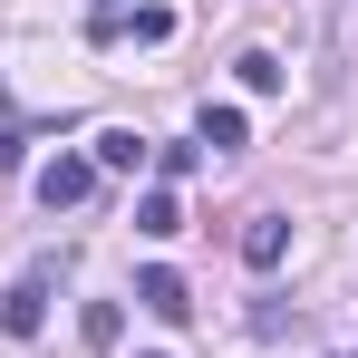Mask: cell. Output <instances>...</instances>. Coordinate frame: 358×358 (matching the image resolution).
Returning <instances> with one entry per match:
<instances>
[{"instance_id":"1","label":"cell","mask_w":358,"mask_h":358,"mask_svg":"<svg viewBox=\"0 0 358 358\" xmlns=\"http://www.w3.org/2000/svg\"><path fill=\"white\" fill-rule=\"evenodd\" d=\"M49 281H59V262L39 252V262L0 291V329H10V339H39V329H49Z\"/></svg>"},{"instance_id":"2","label":"cell","mask_w":358,"mask_h":358,"mask_svg":"<svg viewBox=\"0 0 358 358\" xmlns=\"http://www.w3.org/2000/svg\"><path fill=\"white\" fill-rule=\"evenodd\" d=\"M87 194H97V155H49L39 165V203L49 213H78Z\"/></svg>"},{"instance_id":"3","label":"cell","mask_w":358,"mask_h":358,"mask_svg":"<svg viewBox=\"0 0 358 358\" xmlns=\"http://www.w3.org/2000/svg\"><path fill=\"white\" fill-rule=\"evenodd\" d=\"M281 252H291V223H281V213H252V223H242V262H252V271H271Z\"/></svg>"},{"instance_id":"4","label":"cell","mask_w":358,"mask_h":358,"mask_svg":"<svg viewBox=\"0 0 358 358\" xmlns=\"http://www.w3.org/2000/svg\"><path fill=\"white\" fill-rule=\"evenodd\" d=\"M136 300H145L155 320H184V310H194V291H184L175 271H136Z\"/></svg>"},{"instance_id":"5","label":"cell","mask_w":358,"mask_h":358,"mask_svg":"<svg viewBox=\"0 0 358 358\" xmlns=\"http://www.w3.org/2000/svg\"><path fill=\"white\" fill-rule=\"evenodd\" d=\"M145 155H155V145H145L136 126H107V136H97V165H107V175H136Z\"/></svg>"},{"instance_id":"6","label":"cell","mask_w":358,"mask_h":358,"mask_svg":"<svg viewBox=\"0 0 358 358\" xmlns=\"http://www.w3.org/2000/svg\"><path fill=\"white\" fill-rule=\"evenodd\" d=\"M78 339H87V349H117V339H126V310H117V300H87V310H78Z\"/></svg>"},{"instance_id":"7","label":"cell","mask_w":358,"mask_h":358,"mask_svg":"<svg viewBox=\"0 0 358 358\" xmlns=\"http://www.w3.org/2000/svg\"><path fill=\"white\" fill-rule=\"evenodd\" d=\"M136 233H145V242L184 233V203H175V194H145V203H136Z\"/></svg>"},{"instance_id":"8","label":"cell","mask_w":358,"mask_h":358,"mask_svg":"<svg viewBox=\"0 0 358 358\" xmlns=\"http://www.w3.org/2000/svg\"><path fill=\"white\" fill-rule=\"evenodd\" d=\"M242 136H252V117H242V107H203V145H213V155H233Z\"/></svg>"},{"instance_id":"9","label":"cell","mask_w":358,"mask_h":358,"mask_svg":"<svg viewBox=\"0 0 358 358\" xmlns=\"http://www.w3.org/2000/svg\"><path fill=\"white\" fill-rule=\"evenodd\" d=\"M242 87L271 97V87H281V59H271V49H242Z\"/></svg>"},{"instance_id":"10","label":"cell","mask_w":358,"mask_h":358,"mask_svg":"<svg viewBox=\"0 0 358 358\" xmlns=\"http://www.w3.org/2000/svg\"><path fill=\"white\" fill-rule=\"evenodd\" d=\"M117 29H136V39H145V49H155V39H165V29H175V10H155V0H145V10H136V20H117Z\"/></svg>"},{"instance_id":"11","label":"cell","mask_w":358,"mask_h":358,"mask_svg":"<svg viewBox=\"0 0 358 358\" xmlns=\"http://www.w3.org/2000/svg\"><path fill=\"white\" fill-rule=\"evenodd\" d=\"M145 358H165V349H145Z\"/></svg>"},{"instance_id":"12","label":"cell","mask_w":358,"mask_h":358,"mask_svg":"<svg viewBox=\"0 0 358 358\" xmlns=\"http://www.w3.org/2000/svg\"><path fill=\"white\" fill-rule=\"evenodd\" d=\"M349 358H358V349H349Z\"/></svg>"}]
</instances>
